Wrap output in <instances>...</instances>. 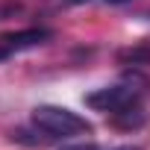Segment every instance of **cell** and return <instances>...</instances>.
Listing matches in <instances>:
<instances>
[{
	"instance_id": "5",
	"label": "cell",
	"mask_w": 150,
	"mask_h": 150,
	"mask_svg": "<svg viewBox=\"0 0 150 150\" xmlns=\"http://www.w3.org/2000/svg\"><path fill=\"white\" fill-rule=\"evenodd\" d=\"M115 150H141V147H135V144H124V147H115Z\"/></svg>"
},
{
	"instance_id": "3",
	"label": "cell",
	"mask_w": 150,
	"mask_h": 150,
	"mask_svg": "<svg viewBox=\"0 0 150 150\" xmlns=\"http://www.w3.org/2000/svg\"><path fill=\"white\" fill-rule=\"evenodd\" d=\"M50 38V30L44 27H30L21 33H9V35H0V59H9L12 53H24L33 47H41Z\"/></svg>"
},
{
	"instance_id": "4",
	"label": "cell",
	"mask_w": 150,
	"mask_h": 150,
	"mask_svg": "<svg viewBox=\"0 0 150 150\" xmlns=\"http://www.w3.org/2000/svg\"><path fill=\"white\" fill-rule=\"evenodd\" d=\"M65 3H91V0H65ZM103 3H127V0H103Z\"/></svg>"
},
{
	"instance_id": "6",
	"label": "cell",
	"mask_w": 150,
	"mask_h": 150,
	"mask_svg": "<svg viewBox=\"0 0 150 150\" xmlns=\"http://www.w3.org/2000/svg\"><path fill=\"white\" fill-rule=\"evenodd\" d=\"M71 150H94L91 144H80V147H71Z\"/></svg>"
},
{
	"instance_id": "2",
	"label": "cell",
	"mask_w": 150,
	"mask_h": 150,
	"mask_svg": "<svg viewBox=\"0 0 150 150\" xmlns=\"http://www.w3.org/2000/svg\"><path fill=\"white\" fill-rule=\"evenodd\" d=\"M144 88L138 80H121L115 86H103L86 94V106H91L94 112H106V115H121L132 106H138Z\"/></svg>"
},
{
	"instance_id": "1",
	"label": "cell",
	"mask_w": 150,
	"mask_h": 150,
	"mask_svg": "<svg viewBox=\"0 0 150 150\" xmlns=\"http://www.w3.org/2000/svg\"><path fill=\"white\" fill-rule=\"evenodd\" d=\"M33 127L38 132H44L47 138H74V135H86L91 132V124L77 115L68 106H56V103H41L33 109Z\"/></svg>"
}]
</instances>
